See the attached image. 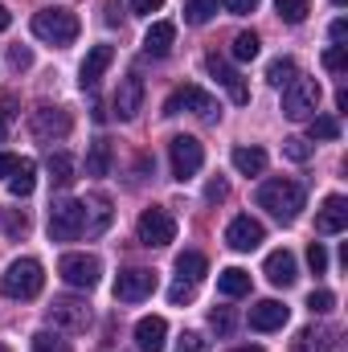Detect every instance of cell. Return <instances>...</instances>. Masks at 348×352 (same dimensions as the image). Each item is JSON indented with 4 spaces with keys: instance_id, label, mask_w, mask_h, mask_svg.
Masks as SVG:
<instances>
[{
    "instance_id": "7dc6e473",
    "label": "cell",
    "mask_w": 348,
    "mask_h": 352,
    "mask_svg": "<svg viewBox=\"0 0 348 352\" xmlns=\"http://www.w3.org/2000/svg\"><path fill=\"white\" fill-rule=\"evenodd\" d=\"M160 8H164V0H131V12H140V16H152Z\"/></svg>"
},
{
    "instance_id": "e575fe53",
    "label": "cell",
    "mask_w": 348,
    "mask_h": 352,
    "mask_svg": "<svg viewBox=\"0 0 348 352\" xmlns=\"http://www.w3.org/2000/svg\"><path fill=\"white\" fill-rule=\"evenodd\" d=\"M33 352H70V340H62L58 332H37L33 336Z\"/></svg>"
},
{
    "instance_id": "30bf717a",
    "label": "cell",
    "mask_w": 348,
    "mask_h": 352,
    "mask_svg": "<svg viewBox=\"0 0 348 352\" xmlns=\"http://www.w3.org/2000/svg\"><path fill=\"white\" fill-rule=\"evenodd\" d=\"M58 274L66 278V287L90 291V287H98L102 263H98L94 254H62V263H58Z\"/></svg>"
},
{
    "instance_id": "bcb514c9",
    "label": "cell",
    "mask_w": 348,
    "mask_h": 352,
    "mask_svg": "<svg viewBox=\"0 0 348 352\" xmlns=\"http://www.w3.org/2000/svg\"><path fill=\"white\" fill-rule=\"evenodd\" d=\"M221 4H226L234 16H246V12H254V8H259V0H221Z\"/></svg>"
},
{
    "instance_id": "7402d4cb",
    "label": "cell",
    "mask_w": 348,
    "mask_h": 352,
    "mask_svg": "<svg viewBox=\"0 0 348 352\" xmlns=\"http://www.w3.org/2000/svg\"><path fill=\"white\" fill-rule=\"evenodd\" d=\"M176 45V25L173 21H156L148 33H144V54L148 58H168Z\"/></svg>"
},
{
    "instance_id": "2e32d148",
    "label": "cell",
    "mask_w": 348,
    "mask_h": 352,
    "mask_svg": "<svg viewBox=\"0 0 348 352\" xmlns=\"http://www.w3.org/2000/svg\"><path fill=\"white\" fill-rule=\"evenodd\" d=\"M345 226H348V201L340 192H332L316 213V234H340Z\"/></svg>"
},
{
    "instance_id": "f35d334b",
    "label": "cell",
    "mask_w": 348,
    "mask_h": 352,
    "mask_svg": "<svg viewBox=\"0 0 348 352\" xmlns=\"http://www.w3.org/2000/svg\"><path fill=\"white\" fill-rule=\"evenodd\" d=\"M324 70H332V74H345V70H348V50H345V45H332V50L324 54Z\"/></svg>"
},
{
    "instance_id": "8fae6325",
    "label": "cell",
    "mask_w": 348,
    "mask_h": 352,
    "mask_svg": "<svg viewBox=\"0 0 348 352\" xmlns=\"http://www.w3.org/2000/svg\"><path fill=\"white\" fill-rule=\"evenodd\" d=\"M168 160H173V176L176 180H188V176L201 173V164H205V148H201V140H193V135H176L173 144H168Z\"/></svg>"
},
{
    "instance_id": "44dd1931",
    "label": "cell",
    "mask_w": 348,
    "mask_h": 352,
    "mask_svg": "<svg viewBox=\"0 0 348 352\" xmlns=\"http://www.w3.org/2000/svg\"><path fill=\"white\" fill-rule=\"evenodd\" d=\"M266 278L274 283V287H291L295 278H299V263H295V254L291 250H274V254H266Z\"/></svg>"
},
{
    "instance_id": "f546056e",
    "label": "cell",
    "mask_w": 348,
    "mask_h": 352,
    "mask_svg": "<svg viewBox=\"0 0 348 352\" xmlns=\"http://www.w3.org/2000/svg\"><path fill=\"white\" fill-rule=\"evenodd\" d=\"M336 344V332H328V328H303L299 332V340H295V352H307V349H332Z\"/></svg>"
},
{
    "instance_id": "c3c4849f",
    "label": "cell",
    "mask_w": 348,
    "mask_h": 352,
    "mask_svg": "<svg viewBox=\"0 0 348 352\" xmlns=\"http://www.w3.org/2000/svg\"><path fill=\"white\" fill-rule=\"evenodd\" d=\"M17 164H21V156H12V152H0V176H4V180L17 173Z\"/></svg>"
},
{
    "instance_id": "1f68e13d",
    "label": "cell",
    "mask_w": 348,
    "mask_h": 352,
    "mask_svg": "<svg viewBox=\"0 0 348 352\" xmlns=\"http://www.w3.org/2000/svg\"><path fill=\"white\" fill-rule=\"evenodd\" d=\"M295 74H299V66H295L291 58H274V62L266 66V82H270V87H287Z\"/></svg>"
},
{
    "instance_id": "d4e9b609",
    "label": "cell",
    "mask_w": 348,
    "mask_h": 352,
    "mask_svg": "<svg viewBox=\"0 0 348 352\" xmlns=\"http://www.w3.org/2000/svg\"><path fill=\"white\" fill-rule=\"evenodd\" d=\"M111 160H115L111 140H94L90 152H87V176H107L111 173Z\"/></svg>"
},
{
    "instance_id": "cb8c5ba5",
    "label": "cell",
    "mask_w": 348,
    "mask_h": 352,
    "mask_svg": "<svg viewBox=\"0 0 348 352\" xmlns=\"http://www.w3.org/2000/svg\"><path fill=\"white\" fill-rule=\"evenodd\" d=\"M33 188H37V164H33L29 156H21L17 173L8 176V192H12V197H29Z\"/></svg>"
},
{
    "instance_id": "db71d44e",
    "label": "cell",
    "mask_w": 348,
    "mask_h": 352,
    "mask_svg": "<svg viewBox=\"0 0 348 352\" xmlns=\"http://www.w3.org/2000/svg\"><path fill=\"white\" fill-rule=\"evenodd\" d=\"M234 352H262L259 344H246V349H234Z\"/></svg>"
},
{
    "instance_id": "52a82bcc",
    "label": "cell",
    "mask_w": 348,
    "mask_h": 352,
    "mask_svg": "<svg viewBox=\"0 0 348 352\" xmlns=\"http://www.w3.org/2000/svg\"><path fill=\"white\" fill-rule=\"evenodd\" d=\"M135 234H140V242L144 246H152V250H164L168 242L176 238V221H173V213L168 209H144L140 213V226H135Z\"/></svg>"
},
{
    "instance_id": "7bdbcfd3",
    "label": "cell",
    "mask_w": 348,
    "mask_h": 352,
    "mask_svg": "<svg viewBox=\"0 0 348 352\" xmlns=\"http://www.w3.org/2000/svg\"><path fill=\"white\" fill-rule=\"evenodd\" d=\"M4 230H8V238H21V234L29 230V217H25L21 209H8V221H4Z\"/></svg>"
},
{
    "instance_id": "83f0119b",
    "label": "cell",
    "mask_w": 348,
    "mask_h": 352,
    "mask_svg": "<svg viewBox=\"0 0 348 352\" xmlns=\"http://www.w3.org/2000/svg\"><path fill=\"white\" fill-rule=\"evenodd\" d=\"M205 270H209V263H205V254H197V250H184V254L176 258V278L201 283V278H205Z\"/></svg>"
},
{
    "instance_id": "836d02e7",
    "label": "cell",
    "mask_w": 348,
    "mask_h": 352,
    "mask_svg": "<svg viewBox=\"0 0 348 352\" xmlns=\"http://www.w3.org/2000/svg\"><path fill=\"white\" fill-rule=\"evenodd\" d=\"M340 135V123L332 115H312V140H336Z\"/></svg>"
},
{
    "instance_id": "816d5d0a",
    "label": "cell",
    "mask_w": 348,
    "mask_h": 352,
    "mask_svg": "<svg viewBox=\"0 0 348 352\" xmlns=\"http://www.w3.org/2000/svg\"><path fill=\"white\" fill-rule=\"evenodd\" d=\"M107 25H119V4L115 0H107Z\"/></svg>"
},
{
    "instance_id": "4316f807",
    "label": "cell",
    "mask_w": 348,
    "mask_h": 352,
    "mask_svg": "<svg viewBox=\"0 0 348 352\" xmlns=\"http://www.w3.org/2000/svg\"><path fill=\"white\" fill-rule=\"evenodd\" d=\"M50 184L54 188H70L74 184V156H66V152L50 156Z\"/></svg>"
},
{
    "instance_id": "9c48e42d",
    "label": "cell",
    "mask_w": 348,
    "mask_h": 352,
    "mask_svg": "<svg viewBox=\"0 0 348 352\" xmlns=\"http://www.w3.org/2000/svg\"><path fill=\"white\" fill-rule=\"evenodd\" d=\"M152 291H156V270H148V266H131L115 278L119 303H144V299H152Z\"/></svg>"
},
{
    "instance_id": "b9f144b4",
    "label": "cell",
    "mask_w": 348,
    "mask_h": 352,
    "mask_svg": "<svg viewBox=\"0 0 348 352\" xmlns=\"http://www.w3.org/2000/svg\"><path fill=\"white\" fill-rule=\"evenodd\" d=\"M8 66H12L17 74H21V70H29V66H33V54H29L25 45H12V50H8Z\"/></svg>"
},
{
    "instance_id": "4fadbf2b",
    "label": "cell",
    "mask_w": 348,
    "mask_h": 352,
    "mask_svg": "<svg viewBox=\"0 0 348 352\" xmlns=\"http://www.w3.org/2000/svg\"><path fill=\"white\" fill-rule=\"evenodd\" d=\"M226 242H230V250L250 254V250H259L262 242H266V230H262V221H254L250 213H242V217H234L226 226Z\"/></svg>"
},
{
    "instance_id": "d6a6232c",
    "label": "cell",
    "mask_w": 348,
    "mask_h": 352,
    "mask_svg": "<svg viewBox=\"0 0 348 352\" xmlns=\"http://www.w3.org/2000/svg\"><path fill=\"white\" fill-rule=\"evenodd\" d=\"M259 33H238V37H234V58H238V62H254V58H259Z\"/></svg>"
},
{
    "instance_id": "74e56055",
    "label": "cell",
    "mask_w": 348,
    "mask_h": 352,
    "mask_svg": "<svg viewBox=\"0 0 348 352\" xmlns=\"http://www.w3.org/2000/svg\"><path fill=\"white\" fill-rule=\"evenodd\" d=\"M209 324H213V332H217V336H230L238 320H234V311H230V307H217V311H209Z\"/></svg>"
},
{
    "instance_id": "484cf974",
    "label": "cell",
    "mask_w": 348,
    "mask_h": 352,
    "mask_svg": "<svg viewBox=\"0 0 348 352\" xmlns=\"http://www.w3.org/2000/svg\"><path fill=\"white\" fill-rule=\"evenodd\" d=\"M234 168L242 176H262L266 168V152L262 148H234Z\"/></svg>"
},
{
    "instance_id": "277c9868",
    "label": "cell",
    "mask_w": 348,
    "mask_h": 352,
    "mask_svg": "<svg viewBox=\"0 0 348 352\" xmlns=\"http://www.w3.org/2000/svg\"><path fill=\"white\" fill-rule=\"evenodd\" d=\"M316 107H320V82H316V78L295 74V78L283 87V115H287V119L303 123V119L316 115Z\"/></svg>"
},
{
    "instance_id": "8992f818",
    "label": "cell",
    "mask_w": 348,
    "mask_h": 352,
    "mask_svg": "<svg viewBox=\"0 0 348 352\" xmlns=\"http://www.w3.org/2000/svg\"><path fill=\"white\" fill-rule=\"evenodd\" d=\"M180 111H193V115H201V119H217V115H221L217 98L201 87H176L173 94L164 98V115H180Z\"/></svg>"
},
{
    "instance_id": "d6986e66",
    "label": "cell",
    "mask_w": 348,
    "mask_h": 352,
    "mask_svg": "<svg viewBox=\"0 0 348 352\" xmlns=\"http://www.w3.org/2000/svg\"><path fill=\"white\" fill-rule=\"evenodd\" d=\"M111 62H115V50H111V45H94V50L87 54V62H83V70H78V74H83V78H78V87L94 90V87H98V78L107 74V66H111Z\"/></svg>"
},
{
    "instance_id": "9f6ffc18",
    "label": "cell",
    "mask_w": 348,
    "mask_h": 352,
    "mask_svg": "<svg viewBox=\"0 0 348 352\" xmlns=\"http://www.w3.org/2000/svg\"><path fill=\"white\" fill-rule=\"evenodd\" d=\"M336 4H345V0H336Z\"/></svg>"
},
{
    "instance_id": "ba28073f",
    "label": "cell",
    "mask_w": 348,
    "mask_h": 352,
    "mask_svg": "<svg viewBox=\"0 0 348 352\" xmlns=\"http://www.w3.org/2000/svg\"><path fill=\"white\" fill-rule=\"evenodd\" d=\"M50 324L62 328V332H87L90 328V307L87 299H74V295H58L50 303Z\"/></svg>"
},
{
    "instance_id": "6da1fadb",
    "label": "cell",
    "mask_w": 348,
    "mask_h": 352,
    "mask_svg": "<svg viewBox=\"0 0 348 352\" xmlns=\"http://www.w3.org/2000/svg\"><path fill=\"white\" fill-rule=\"evenodd\" d=\"M303 184L299 180H287V176H270V180H262L259 192H254V201H259V209H266L274 221H283V226H291L295 217H299V209H303Z\"/></svg>"
},
{
    "instance_id": "603a6c76",
    "label": "cell",
    "mask_w": 348,
    "mask_h": 352,
    "mask_svg": "<svg viewBox=\"0 0 348 352\" xmlns=\"http://www.w3.org/2000/svg\"><path fill=\"white\" fill-rule=\"evenodd\" d=\"M217 291H221L226 299H242V295H250V274H246L242 266H230V270L217 274Z\"/></svg>"
},
{
    "instance_id": "e0dca14e",
    "label": "cell",
    "mask_w": 348,
    "mask_h": 352,
    "mask_svg": "<svg viewBox=\"0 0 348 352\" xmlns=\"http://www.w3.org/2000/svg\"><path fill=\"white\" fill-rule=\"evenodd\" d=\"M287 316H291V311H287L279 299H262V303L250 307V328H254V332H279V328L287 324Z\"/></svg>"
},
{
    "instance_id": "9a60e30c",
    "label": "cell",
    "mask_w": 348,
    "mask_h": 352,
    "mask_svg": "<svg viewBox=\"0 0 348 352\" xmlns=\"http://www.w3.org/2000/svg\"><path fill=\"white\" fill-rule=\"evenodd\" d=\"M144 111V78L140 74H127L119 90H115V115L123 119V123H131L135 115Z\"/></svg>"
},
{
    "instance_id": "3957f363",
    "label": "cell",
    "mask_w": 348,
    "mask_h": 352,
    "mask_svg": "<svg viewBox=\"0 0 348 352\" xmlns=\"http://www.w3.org/2000/svg\"><path fill=\"white\" fill-rule=\"evenodd\" d=\"M33 33L50 45H74L78 37V16L70 8H41L33 16Z\"/></svg>"
},
{
    "instance_id": "7c38bea8",
    "label": "cell",
    "mask_w": 348,
    "mask_h": 352,
    "mask_svg": "<svg viewBox=\"0 0 348 352\" xmlns=\"http://www.w3.org/2000/svg\"><path fill=\"white\" fill-rule=\"evenodd\" d=\"M70 127H74V119H70V111H66V107H37V111H33V135H37L41 144L66 140V135H70Z\"/></svg>"
},
{
    "instance_id": "f1b7e54d",
    "label": "cell",
    "mask_w": 348,
    "mask_h": 352,
    "mask_svg": "<svg viewBox=\"0 0 348 352\" xmlns=\"http://www.w3.org/2000/svg\"><path fill=\"white\" fill-rule=\"evenodd\" d=\"M274 12H279V21H287V25H303L307 12H312V0H274Z\"/></svg>"
},
{
    "instance_id": "5b68a950",
    "label": "cell",
    "mask_w": 348,
    "mask_h": 352,
    "mask_svg": "<svg viewBox=\"0 0 348 352\" xmlns=\"http://www.w3.org/2000/svg\"><path fill=\"white\" fill-rule=\"evenodd\" d=\"M83 230H87V209H83V201L62 197V201L50 205V238H54V242H74V238H83Z\"/></svg>"
},
{
    "instance_id": "d590c367",
    "label": "cell",
    "mask_w": 348,
    "mask_h": 352,
    "mask_svg": "<svg viewBox=\"0 0 348 352\" xmlns=\"http://www.w3.org/2000/svg\"><path fill=\"white\" fill-rule=\"evenodd\" d=\"M332 307H336V295H332V291H324V287H320V291H312V295H307V311H312V316H328Z\"/></svg>"
},
{
    "instance_id": "f907efd6",
    "label": "cell",
    "mask_w": 348,
    "mask_h": 352,
    "mask_svg": "<svg viewBox=\"0 0 348 352\" xmlns=\"http://www.w3.org/2000/svg\"><path fill=\"white\" fill-rule=\"evenodd\" d=\"M332 41H336V45L348 41V21H332Z\"/></svg>"
},
{
    "instance_id": "7a4b0ae2",
    "label": "cell",
    "mask_w": 348,
    "mask_h": 352,
    "mask_svg": "<svg viewBox=\"0 0 348 352\" xmlns=\"http://www.w3.org/2000/svg\"><path fill=\"white\" fill-rule=\"evenodd\" d=\"M41 287H45V270H41L37 258H17L4 270V278H0V291L8 299H37Z\"/></svg>"
},
{
    "instance_id": "ffe728a7",
    "label": "cell",
    "mask_w": 348,
    "mask_h": 352,
    "mask_svg": "<svg viewBox=\"0 0 348 352\" xmlns=\"http://www.w3.org/2000/svg\"><path fill=\"white\" fill-rule=\"evenodd\" d=\"M164 336H168L164 316H144L135 324V344H140V352H164Z\"/></svg>"
},
{
    "instance_id": "4dcf8cb0",
    "label": "cell",
    "mask_w": 348,
    "mask_h": 352,
    "mask_svg": "<svg viewBox=\"0 0 348 352\" xmlns=\"http://www.w3.org/2000/svg\"><path fill=\"white\" fill-rule=\"evenodd\" d=\"M217 8H221V0H188L184 4V21L188 25H205V21L217 16Z\"/></svg>"
},
{
    "instance_id": "60d3db41",
    "label": "cell",
    "mask_w": 348,
    "mask_h": 352,
    "mask_svg": "<svg viewBox=\"0 0 348 352\" xmlns=\"http://www.w3.org/2000/svg\"><path fill=\"white\" fill-rule=\"evenodd\" d=\"M307 266H312L316 274L328 270V250H324V242H312V246H307Z\"/></svg>"
},
{
    "instance_id": "ab89813d",
    "label": "cell",
    "mask_w": 348,
    "mask_h": 352,
    "mask_svg": "<svg viewBox=\"0 0 348 352\" xmlns=\"http://www.w3.org/2000/svg\"><path fill=\"white\" fill-rule=\"evenodd\" d=\"M197 295V283H188V278H176L173 291H168V299H173V307H180V303H188Z\"/></svg>"
},
{
    "instance_id": "5bb4252c",
    "label": "cell",
    "mask_w": 348,
    "mask_h": 352,
    "mask_svg": "<svg viewBox=\"0 0 348 352\" xmlns=\"http://www.w3.org/2000/svg\"><path fill=\"white\" fill-rule=\"evenodd\" d=\"M205 66H209V74H213L221 87L230 90V98H234L238 107H246V102H250V87L242 82V74H238V70H234L221 54H209V58H205Z\"/></svg>"
},
{
    "instance_id": "681fc988",
    "label": "cell",
    "mask_w": 348,
    "mask_h": 352,
    "mask_svg": "<svg viewBox=\"0 0 348 352\" xmlns=\"http://www.w3.org/2000/svg\"><path fill=\"white\" fill-rule=\"evenodd\" d=\"M8 127H12V107H8V102H0V144H4Z\"/></svg>"
},
{
    "instance_id": "ee69618b",
    "label": "cell",
    "mask_w": 348,
    "mask_h": 352,
    "mask_svg": "<svg viewBox=\"0 0 348 352\" xmlns=\"http://www.w3.org/2000/svg\"><path fill=\"white\" fill-rule=\"evenodd\" d=\"M173 352H205V340H201V332H184L180 340H176Z\"/></svg>"
},
{
    "instance_id": "f6af8a7d",
    "label": "cell",
    "mask_w": 348,
    "mask_h": 352,
    "mask_svg": "<svg viewBox=\"0 0 348 352\" xmlns=\"http://www.w3.org/2000/svg\"><path fill=\"white\" fill-rule=\"evenodd\" d=\"M226 197H230V184H226V180H221V176H217V180H209V184H205V201H213V205H217V201H226Z\"/></svg>"
},
{
    "instance_id": "f5cc1de1",
    "label": "cell",
    "mask_w": 348,
    "mask_h": 352,
    "mask_svg": "<svg viewBox=\"0 0 348 352\" xmlns=\"http://www.w3.org/2000/svg\"><path fill=\"white\" fill-rule=\"evenodd\" d=\"M8 25H12V16H8V8H4V4H0V33H4V29H8Z\"/></svg>"
},
{
    "instance_id": "11a10c76",
    "label": "cell",
    "mask_w": 348,
    "mask_h": 352,
    "mask_svg": "<svg viewBox=\"0 0 348 352\" xmlns=\"http://www.w3.org/2000/svg\"><path fill=\"white\" fill-rule=\"evenodd\" d=\"M0 352H8V349H4V344H0Z\"/></svg>"
},
{
    "instance_id": "ac0fdd59",
    "label": "cell",
    "mask_w": 348,
    "mask_h": 352,
    "mask_svg": "<svg viewBox=\"0 0 348 352\" xmlns=\"http://www.w3.org/2000/svg\"><path fill=\"white\" fill-rule=\"evenodd\" d=\"M83 209H87V238H98V234H107V226H111V217H115V209H111V201L102 197V192H90L87 201H83Z\"/></svg>"
},
{
    "instance_id": "8d00e7d4",
    "label": "cell",
    "mask_w": 348,
    "mask_h": 352,
    "mask_svg": "<svg viewBox=\"0 0 348 352\" xmlns=\"http://www.w3.org/2000/svg\"><path fill=\"white\" fill-rule=\"evenodd\" d=\"M283 156H287V160H295V164H303V160L312 156V148H307V140L291 135V140H283Z\"/></svg>"
}]
</instances>
